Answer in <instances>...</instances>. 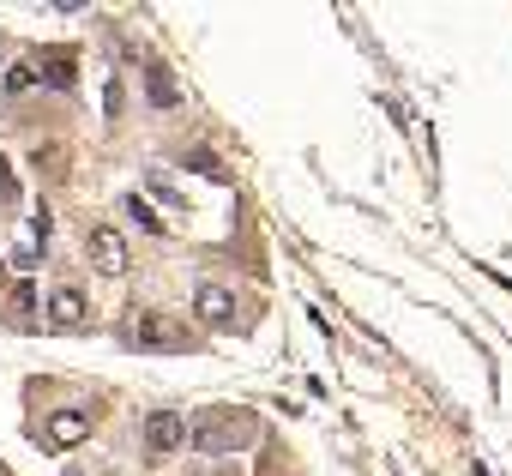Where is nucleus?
<instances>
[{
  "label": "nucleus",
  "mask_w": 512,
  "mask_h": 476,
  "mask_svg": "<svg viewBox=\"0 0 512 476\" xmlns=\"http://www.w3.org/2000/svg\"><path fill=\"white\" fill-rule=\"evenodd\" d=\"M121 211H127V217H133V223H139L145 235H163V223H157V211H151V205H145L139 193H127V199H121Z\"/></svg>",
  "instance_id": "6e6552de"
},
{
  "label": "nucleus",
  "mask_w": 512,
  "mask_h": 476,
  "mask_svg": "<svg viewBox=\"0 0 512 476\" xmlns=\"http://www.w3.org/2000/svg\"><path fill=\"white\" fill-rule=\"evenodd\" d=\"M121 344H133V350H181V344H187V326H175V320H163V314H139V320L121 332Z\"/></svg>",
  "instance_id": "f03ea898"
},
{
  "label": "nucleus",
  "mask_w": 512,
  "mask_h": 476,
  "mask_svg": "<svg viewBox=\"0 0 512 476\" xmlns=\"http://www.w3.org/2000/svg\"><path fill=\"white\" fill-rule=\"evenodd\" d=\"M37 440H49V446H79V440H91V410H55V416L37 428Z\"/></svg>",
  "instance_id": "20e7f679"
},
{
  "label": "nucleus",
  "mask_w": 512,
  "mask_h": 476,
  "mask_svg": "<svg viewBox=\"0 0 512 476\" xmlns=\"http://www.w3.org/2000/svg\"><path fill=\"white\" fill-rule=\"evenodd\" d=\"M49 85H55V91H67V85H73V61H67V55H55V61H49Z\"/></svg>",
  "instance_id": "f8f14e48"
},
{
  "label": "nucleus",
  "mask_w": 512,
  "mask_h": 476,
  "mask_svg": "<svg viewBox=\"0 0 512 476\" xmlns=\"http://www.w3.org/2000/svg\"><path fill=\"white\" fill-rule=\"evenodd\" d=\"M49 326L55 332H79L85 326V296L79 290H55L49 296Z\"/></svg>",
  "instance_id": "0eeeda50"
},
{
  "label": "nucleus",
  "mask_w": 512,
  "mask_h": 476,
  "mask_svg": "<svg viewBox=\"0 0 512 476\" xmlns=\"http://www.w3.org/2000/svg\"><path fill=\"white\" fill-rule=\"evenodd\" d=\"M151 103H157V109H175V85H169V73H151Z\"/></svg>",
  "instance_id": "9b49d317"
},
{
  "label": "nucleus",
  "mask_w": 512,
  "mask_h": 476,
  "mask_svg": "<svg viewBox=\"0 0 512 476\" xmlns=\"http://www.w3.org/2000/svg\"><path fill=\"white\" fill-rule=\"evenodd\" d=\"M193 308H199V320L205 326H235V296L223 290V284H199V296H193Z\"/></svg>",
  "instance_id": "423d86ee"
},
{
  "label": "nucleus",
  "mask_w": 512,
  "mask_h": 476,
  "mask_svg": "<svg viewBox=\"0 0 512 476\" xmlns=\"http://www.w3.org/2000/svg\"><path fill=\"white\" fill-rule=\"evenodd\" d=\"M253 440V416L247 410H205L193 428H187V446L199 458H223V452H241Z\"/></svg>",
  "instance_id": "f257e3e1"
},
{
  "label": "nucleus",
  "mask_w": 512,
  "mask_h": 476,
  "mask_svg": "<svg viewBox=\"0 0 512 476\" xmlns=\"http://www.w3.org/2000/svg\"><path fill=\"white\" fill-rule=\"evenodd\" d=\"M31 85H37V67H25V61L0 73V91H7V97H19V91H31Z\"/></svg>",
  "instance_id": "1a4fd4ad"
},
{
  "label": "nucleus",
  "mask_w": 512,
  "mask_h": 476,
  "mask_svg": "<svg viewBox=\"0 0 512 476\" xmlns=\"http://www.w3.org/2000/svg\"><path fill=\"white\" fill-rule=\"evenodd\" d=\"M181 440H187V416H175V410H157V416H145V452H151V458L175 452Z\"/></svg>",
  "instance_id": "39448f33"
},
{
  "label": "nucleus",
  "mask_w": 512,
  "mask_h": 476,
  "mask_svg": "<svg viewBox=\"0 0 512 476\" xmlns=\"http://www.w3.org/2000/svg\"><path fill=\"white\" fill-rule=\"evenodd\" d=\"M85 254H91V266H97L103 278H121V272H127V242H121L109 223H97V229L85 235Z\"/></svg>",
  "instance_id": "7ed1b4c3"
},
{
  "label": "nucleus",
  "mask_w": 512,
  "mask_h": 476,
  "mask_svg": "<svg viewBox=\"0 0 512 476\" xmlns=\"http://www.w3.org/2000/svg\"><path fill=\"white\" fill-rule=\"evenodd\" d=\"M13 314L31 326V314H37V284H31V278H19V284H13Z\"/></svg>",
  "instance_id": "9d476101"
},
{
  "label": "nucleus",
  "mask_w": 512,
  "mask_h": 476,
  "mask_svg": "<svg viewBox=\"0 0 512 476\" xmlns=\"http://www.w3.org/2000/svg\"><path fill=\"white\" fill-rule=\"evenodd\" d=\"M103 115H109V121L121 115V79H109V85H103Z\"/></svg>",
  "instance_id": "ddd939ff"
}]
</instances>
